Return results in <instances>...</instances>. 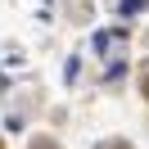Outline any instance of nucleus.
I'll return each instance as SVG.
<instances>
[{
  "label": "nucleus",
  "instance_id": "f257e3e1",
  "mask_svg": "<svg viewBox=\"0 0 149 149\" xmlns=\"http://www.w3.org/2000/svg\"><path fill=\"white\" fill-rule=\"evenodd\" d=\"M32 149H59V145H54L50 136H36V140H32Z\"/></svg>",
  "mask_w": 149,
  "mask_h": 149
},
{
  "label": "nucleus",
  "instance_id": "f03ea898",
  "mask_svg": "<svg viewBox=\"0 0 149 149\" xmlns=\"http://www.w3.org/2000/svg\"><path fill=\"white\" fill-rule=\"evenodd\" d=\"M100 149H131L127 140H109V145H100Z\"/></svg>",
  "mask_w": 149,
  "mask_h": 149
},
{
  "label": "nucleus",
  "instance_id": "7ed1b4c3",
  "mask_svg": "<svg viewBox=\"0 0 149 149\" xmlns=\"http://www.w3.org/2000/svg\"><path fill=\"white\" fill-rule=\"evenodd\" d=\"M140 91H145V100H149V68H145V77H140Z\"/></svg>",
  "mask_w": 149,
  "mask_h": 149
},
{
  "label": "nucleus",
  "instance_id": "20e7f679",
  "mask_svg": "<svg viewBox=\"0 0 149 149\" xmlns=\"http://www.w3.org/2000/svg\"><path fill=\"white\" fill-rule=\"evenodd\" d=\"M0 149H5V140H0Z\"/></svg>",
  "mask_w": 149,
  "mask_h": 149
}]
</instances>
